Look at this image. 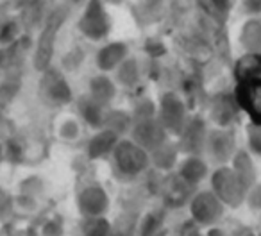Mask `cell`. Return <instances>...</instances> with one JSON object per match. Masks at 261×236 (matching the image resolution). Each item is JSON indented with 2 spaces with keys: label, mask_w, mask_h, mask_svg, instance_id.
Segmentation results:
<instances>
[{
  "label": "cell",
  "mask_w": 261,
  "mask_h": 236,
  "mask_svg": "<svg viewBox=\"0 0 261 236\" xmlns=\"http://www.w3.org/2000/svg\"><path fill=\"white\" fill-rule=\"evenodd\" d=\"M109 161H111L113 174L122 181L140 179L150 168V154L136 142H133L129 136L120 138Z\"/></svg>",
  "instance_id": "1"
},
{
  "label": "cell",
  "mask_w": 261,
  "mask_h": 236,
  "mask_svg": "<svg viewBox=\"0 0 261 236\" xmlns=\"http://www.w3.org/2000/svg\"><path fill=\"white\" fill-rule=\"evenodd\" d=\"M68 13L70 9L66 6L54 8L52 11H48L43 25L40 27V38L36 40L34 54H33L34 68L38 72H43V70H47L50 66L52 58H54L56 40H58V34L61 31V27L65 25L66 18H68Z\"/></svg>",
  "instance_id": "2"
},
{
  "label": "cell",
  "mask_w": 261,
  "mask_h": 236,
  "mask_svg": "<svg viewBox=\"0 0 261 236\" xmlns=\"http://www.w3.org/2000/svg\"><path fill=\"white\" fill-rule=\"evenodd\" d=\"M210 190L224 202L225 207L236 209L245 204L247 188L240 177L234 174L231 165L217 167L210 175Z\"/></svg>",
  "instance_id": "3"
},
{
  "label": "cell",
  "mask_w": 261,
  "mask_h": 236,
  "mask_svg": "<svg viewBox=\"0 0 261 236\" xmlns=\"http://www.w3.org/2000/svg\"><path fill=\"white\" fill-rule=\"evenodd\" d=\"M77 29L90 41H104L111 34L113 20L104 0H88L77 20Z\"/></svg>",
  "instance_id": "4"
},
{
  "label": "cell",
  "mask_w": 261,
  "mask_h": 236,
  "mask_svg": "<svg viewBox=\"0 0 261 236\" xmlns=\"http://www.w3.org/2000/svg\"><path fill=\"white\" fill-rule=\"evenodd\" d=\"M227 207L211 190H197L188 204L190 218L199 227H215L222 222Z\"/></svg>",
  "instance_id": "5"
},
{
  "label": "cell",
  "mask_w": 261,
  "mask_h": 236,
  "mask_svg": "<svg viewBox=\"0 0 261 236\" xmlns=\"http://www.w3.org/2000/svg\"><path fill=\"white\" fill-rule=\"evenodd\" d=\"M190 116L192 115L188 113L186 102L174 91H165L158 100V120L172 138H177L181 135Z\"/></svg>",
  "instance_id": "6"
},
{
  "label": "cell",
  "mask_w": 261,
  "mask_h": 236,
  "mask_svg": "<svg viewBox=\"0 0 261 236\" xmlns=\"http://www.w3.org/2000/svg\"><path fill=\"white\" fill-rule=\"evenodd\" d=\"M238 152V138H236L234 127H211L206 142L207 161L215 163L217 167L229 165Z\"/></svg>",
  "instance_id": "7"
},
{
  "label": "cell",
  "mask_w": 261,
  "mask_h": 236,
  "mask_svg": "<svg viewBox=\"0 0 261 236\" xmlns=\"http://www.w3.org/2000/svg\"><path fill=\"white\" fill-rule=\"evenodd\" d=\"M210 125L202 116L192 115L186 122L185 129L177 136V145L181 149V154L185 156H204L206 152V142L210 135Z\"/></svg>",
  "instance_id": "8"
},
{
  "label": "cell",
  "mask_w": 261,
  "mask_h": 236,
  "mask_svg": "<svg viewBox=\"0 0 261 236\" xmlns=\"http://www.w3.org/2000/svg\"><path fill=\"white\" fill-rule=\"evenodd\" d=\"M40 95L47 104L52 106H66L73 98L72 88H70L65 73L59 68H52V66L41 72Z\"/></svg>",
  "instance_id": "9"
},
{
  "label": "cell",
  "mask_w": 261,
  "mask_h": 236,
  "mask_svg": "<svg viewBox=\"0 0 261 236\" xmlns=\"http://www.w3.org/2000/svg\"><path fill=\"white\" fill-rule=\"evenodd\" d=\"M109 206V193L100 182H86L77 192V209L81 217H106Z\"/></svg>",
  "instance_id": "10"
},
{
  "label": "cell",
  "mask_w": 261,
  "mask_h": 236,
  "mask_svg": "<svg viewBox=\"0 0 261 236\" xmlns=\"http://www.w3.org/2000/svg\"><path fill=\"white\" fill-rule=\"evenodd\" d=\"M232 93L243 115L249 116L252 124H261V77L236 83Z\"/></svg>",
  "instance_id": "11"
},
{
  "label": "cell",
  "mask_w": 261,
  "mask_h": 236,
  "mask_svg": "<svg viewBox=\"0 0 261 236\" xmlns=\"http://www.w3.org/2000/svg\"><path fill=\"white\" fill-rule=\"evenodd\" d=\"M129 138L133 142H136L140 147L147 150V152H152L154 149L165 143L168 138H172L167 133V129L161 125V122L156 118H147V120H138L133 124V129L129 133Z\"/></svg>",
  "instance_id": "12"
},
{
  "label": "cell",
  "mask_w": 261,
  "mask_h": 236,
  "mask_svg": "<svg viewBox=\"0 0 261 236\" xmlns=\"http://www.w3.org/2000/svg\"><path fill=\"white\" fill-rule=\"evenodd\" d=\"M242 109L236 102L234 93L222 91L213 95L210 102V120L215 124V127H234V124L240 120Z\"/></svg>",
  "instance_id": "13"
},
{
  "label": "cell",
  "mask_w": 261,
  "mask_h": 236,
  "mask_svg": "<svg viewBox=\"0 0 261 236\" xmlns=\"http://www.w3.org/2000/svg\"><path fill=\"white\" fill-rule=\"evenodd\" d=\"M77 106V115H79L81 122L88 125V127L95 129H104L106 125V118H108V113H109V106L102 104V102L95 100L91 95L83 93L75 102Z\"/></svg>",
  "instance_id": "14"
},
{
  "label": "cell",
  "mask_w": 261,
  "mask_h": 236,
  "mask_svg": "<svg viewBox=\"0 0 261 236\" xmlns=\"http://www.w3.org/2000/svg\"><path fill=\"white\" fill-rule=\"evenodd\" d=\"M129 58V45L125 41H108L95 54V66L102 73H113Z\"/></svg>",
  "instance_id": "15"
},
{
  "label": "cell",
  "mask_w": 261,
  "mask_h": 236,
  "mask_svg": "<svg viewBox=\"0 0 261 236\" xmlns=\"http://www.w3.org/2000/svg\"><path fill=\"white\" fill-rule=\"evenodd\" d=\"M175 174L192 188H199L204 181L211 175L210 161L204 156H185L179 161Z\"/></svg>",
  "instance_id": "16"
},
{
  "label": "cell",
  "mask_w": 261,
  "mask_h": 236,
  "mask_svg": "<svg viewBox=\"0 0 261 236\" xmlns=\"http://www.w3.org/2000/svg\"><path fill=\"white\" fill-rule=\"evenodd\" d=\"M197 190L188 186L177 174L167 175L161 182V195L168 207H182L190 204Z\"/></svg>",
  "instance_id": "17"
},
{
  "label": "cell",
  "mask_w": 261,
  "mask_h": 236,
  "mask_svg": "<svg viewBox=\"0 0 261 236\" xmlns=\"http://www.w3.org/2000/svg\"><path fill=\"white\" fill-rule=\"evenodd\" d=\"M120 142V136L116 133L109 131V129H98L95 135L88 140L86 143V156L91 161L98 160H109L115 150L116 143Z\"/></svg>",
  "instance_id": "18"
},
{
  "label": "cell",
  "mask_w": 261,
  "mask_h": 236,
  "mask_svg": "<svg viewBox=\"0 0 261 236\" xmlns=\"http://www.w3.org/2000/svg\"><path fill=\"white\" fill-rule=\"evenodd\" d=\"M179 156H181V149L177 145V140L168 138L165 143H161L158 149L150 152V167H154L158 172L163 174H170L175 170L179 165Z\"/></svg>",
  "instance_id": "19"
},
{
  "label": "cell",
  "mask_w": 261,
  "mask_h": 236,
  "mask_svg": "<svg viewBox=\"0 0 261 236\" xmlns=\"http://www.w3.org/2000/svg\"><path fill=\"white\" fill-rule=\"evenodd\" d=\"M88 95L95 98V100L102 102V104L109 106L111 108L113 100L116 98V93H118V84L113 79L109 73H102L98 72L97 75H93L88 83Z\"/></svg>",
  "instance_id": "20"
},
{
  "label": "cell",
  "mask_w": 261,
  "mask_h": 236,
  "mask_svg": "<svg viewBox=\"0 0 261 236\" xmlns=\"http://www.w3.org/2000/svg\"><path fill=\"white\" fill-rule=\"evenodd\" d=\"M229 165H231V168L234 170V174L240 177V181L245 185L247 190L259 181V179H257V168L252 160V154L247 149H238V152L234 154V158H232V161Z\"/></svg>",
  "instance_id": "21"
},
{
  "label": "cell",
  "mask_w": 261,
  "mask_h": 236,
  "mask_svg": "<svg viewBox=\"0 0 261 236\" xmlns=\"http://www.w3.org/2000/svg\"><path fill=\"white\" fill-rule=\"evenodd\" d=\"M236 83L261 77V52H243L234 63L232 68Z\"/></svg>",
  "instance_id": "22"
},
{
  "label": "cell",
  "mask_w": 261,
  "mask_h": 236,
  "mask_svg": "<svg viewBox=\"0 0 261 236\" xmlns=\"http://www.w3.org/2000/svg\"><path fill=\"white\" fill-rule=\"evenodd\" d=\"M113 79L116 81V84L127 90H133L142 83V65L136 58L129 56L118 68L113 72Z\"/></svg>",
  "instance_id": "23"
},
{
  "label": "cell",
  "mask_w": 261,
  "mask_h": 236,
  "mask_svg": "<svg viewBox=\"0 0 261 236\" xmlns=\"http://www.w3.org/2000/svg\"><path fill=\"white\" fill-rule=\"evenodd\" d=\"M238 41L243 52H261V16H249L240 29Z\"/></svg>",
  "instance_id": "24"
},
{
  "label": "cell",
  "mask_w": 261,
  "mask_h": 236,
  "mask_svg": "<svg viewBox=\"0 0 261 236\" xmlns=\"http://www.w3.org/2000/svg\"><path fill=\"white\" fill-rule=\"evenodd\" d=\"M133 124H135V120H133L130 111L111 108L108 113V118H106L104 127L109 129V131H113V133H116L120 138H125V136H129L130 129H133Z\"/></svg>",
  "instance_id": "25"
},
{
  "label": "cell",
  "mask_w": 261,
  "mask_h": 236,
  "mask_svg": "<svg viewBox=\"0 0 261 236\" xmlns=\"http://www.w3.org/2000/svg\"><path fill=\"white\" fill-rule=\"evenodd\" d=\"M56 135L63 143L79 142L81 136H83V122H81V118H75V116H66V118H63L59 122Z\"/></svg>",
  "instance_id": "26"
},
{
  "label": "cell",
  "mask_w": 261,
  "mask_h": 236,
  "mask_svg": "<svg viewBox=\"0 0 261 236\" xmlns=\"http://www.w3.org/2000/svg\"><path fill=\"white\" fill-rule=\"evenodd\" d=\"M81 232L83 236H111V222L106 217H81Z\"/></svg>",
  "instance_id": "27"
},
{
  "label": "cell",
  "mask_w": 261,
  "mask_h": 236,
  "mask_svg": "<svg viewBox=\"0 0 261 236\" xmlns=\"http://www.w3.org/2000/svg\"><path fill=\"white\" fill-rule=\"evenodd\" d=\"M165 232H167L165 213H161V211H149L142 218L140 236H165Z\"/></svg>",
  "instance_id": "28"
},
{
  "label": "cell",
  "mask_w": 261,
  "mask_h": 236,
  "mask_svg": "<svg viewBox=\"0 0 261 236\" xmlns=\"http://www.w3.org/2000/svg\"><path fill=\"white\" fill-rule=\"evenodd\" d=\"M133 120H147V118H156L158 116V102H154L149 97H142L135 102L133 109H130Z\"/></svg>",
  "instance_id": "29"
},
{
  "label": "cell",
  "mask_w": 261,
  "mask_h": 236,
  "mask_svg": "<svg viewBox=\"0 0 261 236\" xmlns=\"http://www.w3.org/2000/svg\"><path fill=\"white\" fill-rule=\"evenodd\" d=\"M245 138H247V150L252 156L261 158V124H252L245 127Z\"/></svg>",
  "instance_id": "30"
},
{
  "label": "cell",
  "mask_w": 261,
  "mask_h": 236,
  "mask_svg": "<svg viewBox=\"0 0 261 236\" xmlns=\"http://www.w3.org/2000/svg\"><path fill=\"white\" fill-rule=\"evenodd\" d=\"M245 206L249 207L250 211H254V213H259L261 211V181H257L256 185L247 190Z\"/></svg>",
  "instance_id": "31"
},
{
  "label": "cell",
  "mask_w": 261,
  "mask_h": 236,
  "mask_svg": "<svg viewBox=\"0 0 261 236\" xmlns=\"http://www.w3.org/2000/svg\"><path fill=\"white\" fill-rule=\"evenodd\" d=\"M15 213V195L0 188V220H6Z\"/></svg>",
  "instance_id": "32"
},
{
  "label": "cell",
  "mask_w": 261,
  "mask_h": 236,
  "mask_svg": "<svg viewBox=\"0 0 261 236\" xmlns=\"http://www.w3.org/2000/svg\"><path fill=\"white\" fill-rule=\"evenodd\" d=\"M65 234V224L61 217H52L41 225V236H63Z\"/></svg>",
  "instance_id": "33"
},
{
  "label": "cell",
  "mask_w": 261,
  "mask_h": 236,
  "mask_svg": "<svg viewBox=\"0 0 261 236\" xmlns=\"http://www.w3.org/2000/svg\"><path fill=\"white\" fill-rule=\"evenodd\" d=\"M43 188H45V185L40 177H27L25 181L22 182V186H20V192L27 193V195L38 197L41 192H43Z\"/></svg>",
  "instance_id": "34"
},
{
  "label": "cell",
  "mask_w": 261,
  "mask_h": 236,
  "mask_svg": "<svg viewBox=\"0 0 261 236\" xmlns=\"http://www.w3.org/2000/svg\"><path fill=\"white\" fill-rule=\"evenodd\" d=\"M83 61H84L83 50H81V48H73V50H70L68 54L65 56V59H63V66H65L66 70L75 72L77 68H81Z\"/></svg>",
  "instance_id": "35"
},
{
  "label": "cell",
  "mask_w": 261,
  "mask_h": 236,
  "mask_svg": "<svg viewBox=\"0 0 261 236\" xmlns=\"http://www.w3.org/2000/svg\"><path fill=\"white\" fill-rule=\"evenodd\" d=\"M207 236H250L245 229H227L220 227V225H215V227L207 229Z\"/></svg>",
  "instance_id": "36"
},
{
  "label": "cell",
  "mask_w": 261,
  "mask_h": 236,
  "mask_svg": "<svg viewBox=\"0 0 261 236\" xmlns=\"http://www.w3.org/2000/svg\"><path fill=\"white\" fill-rule=\"evenodd\" d=\"M242 8L249 16H259L261 15V0H242Z\"/></svg>",
  "instance_id": "37"
},
{
  "label": "cell",
  "mask_w": 261,
  "mask_h": 236,
  "mask_svg": "<svg viewBox=\"0 0 261 236\" xmlns=\"http://www.w3.org/2000/svg\"><path fill=\"white\" fill-rule=\"evenodd\" d=\"M232 2H234V0H210L211 8L217 13H220V15H227V13L231 11Z\"/></svg>",
  "instance_id": "38"
},
{
  "label": "cell",
  "mask_w": 261,
  "mask_h": 236,
  "mask_svg": "<svg viewBox=\"0 0 261 236\" xmlns=\"http://www.w3.org/2000/svg\"><path fill=\"white\" fill-rule=\"evenodd\" d=\"M4 154H6V150H4V143L0 142V163L4 161Z\"/></svg>",
  "instance_id": "39"
},
{
  "label": "cell",
  "mask_w": 261,
  "mask_h": 236,
  "mask_svg": "<svg viewBox=\"0 0 261 236\" xmlns=\"http://www.w3.org/2000/svg\"><path fill=\"white\" fill-rule=\"evenodd\" d=\"M68 2H72V4H86L88 0H68Z\"/></svg>",
  "instance_id": "40"
},
{
  "label": "cell",
  "mask_w": 261,
  "mask_h": 236,
  "mask_svg": "<svg viewBox=\"0 0 261 236\" xmlns=\"http://www.w3.org/2000/svg\"><path fill=\"white\" fill-rule=\"evenodd\" d=\"M47 2H54V0H47Z\"/></svg>",
  "instance_id": "41"
}]
</instances>
